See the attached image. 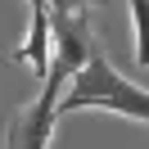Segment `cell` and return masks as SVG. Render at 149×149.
Masks as SVG:
<instances>
[{
    "label": "cell",
    "mask_w": 149,
    "mask_h": 149,
    "mask_svg": "<svg viewBox=\"0 0 149 149\" xmlns=\"http://www.w3.org/2000/svg\"><path fill=\"white\" fill-rule=\"evenodd\" d=\"M95 50L100 45H95V36H91V18H86V14L50 9V63L63 77H72Z\"/></svg>",
    "instance_id": "obj_3"
},
{
    "label": "cell",
    "mask_w": 149,
    "mask_h": 149,
    "mask_svg": "<svg viewBox=\"0 0 149 149\" xmlns=\"http://www.w3.org/2000/svg\"><path fill=\"white\" fill-rule=\"evenodd\" d=\"M127 9H131V54L145 72V63H149V0H127Z\"/></svg>",
    "instance_id": "obj_5"
},
{
    "label": "cell",
    "mask_w": 149,
    "mask_h": 149,
    "mask_svg": "<svg viewBox=\"0 0 149 149\" xmlns=\"http://www.w3.org/2000/svg\"><path fill=\"white\" fill-rule=\"evenodd\" d=\"M14 59H18V63H27L36 81L50 72V9H36V14H32L27 36H23V45L14 50Z\"/></svg>",
    "instance_id": "obj_4"
},
{
    "label": "cell",
    "mask_w": 149,
    "mask_h": 149,
    "mask_svg": "<svg viewBox=\"0 0 149 149\" xmlns=\"http://www.w3.org/2000/svg\"><path fill=\"white\" fill-rule=\"evenodd\" d=\"M81 109H104V113H118V118L145 127V118H149V95H145L140 81H131L127 72H118L104 50H95V54L72 72L68 91H59V104H54L59 118L81 113Z\"/></svg>",
    "instance_id": "obj_1"
},
{
    "label": "cell",
    "mask_w": 149,
    "mask_h": 149,
    "mask_svg": "<svg viewBox=\"0 0 149 149\" xmlns=\"http://www.w3.org/2000/svg\"><path fill=\"white\" fill-rule=\"evenodd\" d=\"M36 9H50L45 0H27V14H36Z\"/></svg>",
    "instance_id": "obj_6"
},
{
    "label": "cell",
    "mask_w": 149,
    "mask_h": 149,
    "mask_svg": "<svg viewBox=\"0 0 149 149\" xmlns=\"http://www.w3.org/2000/svg\"><path fill=\"white\" fill-rule=\"evenodd\" d=\"M68 77L59 72L54 63H50V72L41 77V91L32 95L27 104H23L18 113L9 118V131H5V149H50V140H54V127H59V91H63Z\"/></svg>",
    "instance_id": "obj_2"
}]
</instances>
